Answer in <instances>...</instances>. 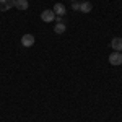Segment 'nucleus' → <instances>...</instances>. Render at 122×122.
Segmentation results:
<instances>
[{
  "label": "nucleus",
  "mask_w": 122,
  "mask_h": 122,
  "mask_svg": "<svg viewBox=\"0 0 122 122\" xmlns=\"http://www.w3.org/2000/svg\"><path fill=\"white\" fill-rule=\"evenodd\" d=\"M56 21H57V23H64V18H62V16H57V15H56Z\"/></svg>",
  "instance_id": "obj_11"
},
{
  "label": "nucleus",
  "mask_w": 122,
  "mask_h": 122,
  "mask_svg": "<svg viewBox=\"0 0 122 122\" xmlns=\"http://www.w3.org/2000/svg\"><path fill=\"white\" fill-rule=\"evenodd\" d=\"M109 64L111 65H116V67L122 65V52H116L114 51L112 54L109 56Z\"/></svg>",
  "instance_id": "obj_1"
},
{
  "label": "nucleus",
  "mask_w": 122,
  "mask_h": 122,
  "mask_svg": "<svg viewBox=\"0 0 122 122\" xmlns=\"http://www.w3.org/2000/svg\"><path fill=\"white\" fill-rule=\"evenodd\" d=\"M54 13H56L57 16H64V15H65V5H62V3H56V5H54Z\"/></svg>",
  "instance_id": "obj_5"
},
{
  "label": "nucleus",
  "mask_w": 122,
  "mask_h": 122,
  "mask_svg": "<svg viewBox=\"0 0 122 122\" xmlns=\"http://www.w3.org/2000/svg\"><path fill=\"white\" fill-rule=\"evenodd\" d=\"M65 29H67L65 23H57L56 26H54V33L56 34H62V33H65Z\"/></svg>",
  "instance_id": "obj_8"
},
{
  "label": "nucleus",
  "mask_w": 122,
  "mask_h": 122,
  "mask_svg": "<svg viewBox=\"0 0 122 122\" xmlns=\"http://www.w3.org/2000/svg\"><path fill=\"white\" fill-rule=\"evenodd\" d=\"M111 47L116 52H122V38H114L111 41Z\"/></svg>",
  "instance_id": "obj_4"
},
{
  "label": "nucleus",
  "mask_w": 122,
  "mask_h": 122,
  "mask_svg": "<svg viewBox=\"0 0 122 122\" xmlns=\"http://www.w3.org/2000/svg\"><path fill=\"white\" fill-rule=\"evenodd\" d=\"M3 2L7 3L8 8H11V7H15V2H16V0H3Z\"/></svg>",
  "instance_id": "obj_9"
},
{
  "label": "nucleus",
  "mask_w": 122,
  "mask_h": 122,
  "mask_svg": "<svg viewBox=\"0 0 122 122\" xmlns=\"http://www.w3.org/2000/svg\"><path fill=\"white\" fill-rule=\"evenodd\" d=\"M15 7L23 11V10H28L29 3H28V0H16V2H15Z\"/></svg>",
  "instance_id": "obj_7"
},
{
  "label": "nucleus",
  "mask_w": 122,
  "mask_h": 122,
  "mask_svg": "<svg viewBox=\"0 0 122 122\" xmlns=\"http://www.w3.org/2000/svg\"><path fill=\"white\" fill-rule=\"evenodd\" d=\"M72 2H76V0H72Z\"/></svg>",
  "instance_id": "obj_12"
},
{
  "label": "nucleus",
  "mask_w": 122,
  "mask_h": 122,
  "mask_svg": "<svg viewBox=\"0 0 122 122\" xmlns=\"http://www.w3.org/2000/svg\"><path fill=\"white\" fill-rule=\"evenodd\" d=\"M34 41H36V39H34L33 34H25V36H21V44L25 47H31L34 44Z\"/></svg>",
  "instance_id": "obj_3"
},
{
  "label": "nucleus",
  "mask_w": 122,
  "mask_h": 122,
  "mask_svg": "<svg viewBox=\"0 0 122 122\" xmlns=\"http://www.w3.org/2000/svg\"><path fill=\"white\" fill-rule=\"evenodd\" d=\"M72 8L78 11V10H80V2H72Z\"/></svg>",
  "instance_id": "obj_10"
},
{
  "label": "nucleus",
  "mask_w": 122,
  "mask_h": 122,
  "mask_svg": "<svg viewBox=\"0 0 122 122\" xmlns=\"http://www.w3.org/2000/svg\"><path fill=\"white\" fill-rule=\"evenodd\" d=\"M41 20L46 21V23L56 21V13H54V10H44V11L41 13Z\"/></svg>",
  "instance_id": "obj_2"
},
{
  "label": "nucleus",
  "mask_w": 122,
  "mask_h": 122,
  "mask_svg": "<svg viewBox=\"0 0 122 122\" xmlns=\"http://www.w3.org/2000/svg\"><path fill=\"white\" fill-rule=\"evenodd\" d=\"M91 10H93L91 2H81V3H80V11H81V13H90Z\"/></svg>",
  "instance_id": "obj_6"
}]
</instances>
